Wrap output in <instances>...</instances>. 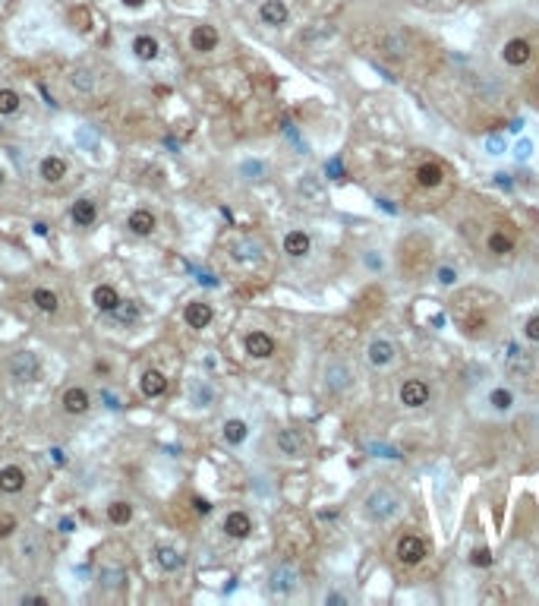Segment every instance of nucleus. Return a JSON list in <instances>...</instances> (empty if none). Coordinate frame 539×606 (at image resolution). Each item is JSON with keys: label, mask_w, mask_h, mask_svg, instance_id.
Listing matches in <instances>:
<instances>
[{"label": "nucleus", "mask_w": 539, "mask_h": 606, "mask_svg": "<svg viewBox=\"0 0 539 606\" xmlns=\"http://www.w3.org/2000/svg\"><path fill=\"white\" fill-rule=\"evenodd\" d=\"M120 4H123V6H129V10H139L145 0H120Z\"/></svg>", "instance_id": "nucleus-59"}, {"label": "nucleus", "mask_w": 539, "mask_h": 606, "mask_svg": "<svg viewBox=\"0 0 539 606\" xmlns=\"http://www.w3.org/2000/svg\"><path fill=\"white\" fill-rule=\"evenodd\" d=\"M378 48L388 57H395V61H404V57H410L413 51H417V38H413L407 28H388V32H382Z\"/></svg>", "instance_id": "nucleus-11"}, {"label": "nucleus", "mask_w": 539, "mask_h": 606, "mask_svg": "<svg viewBox=\"0 0 539 606\" xmlns=\"http://www.w3.org/2000/svg\"><path fill=\"white\" fill-rule=\"evenodd\" d=\"M0 184H4V171H0Z\"/></svg>", "instance_id": "nucleus-62"}, {"label": "nucleus", "mask_w": 539, "mask_h": 606, "mask_svg": "<svg viewBox=\"0 0 539 606\" xmlns=\"http://www.w3.org/2000/svg\"><path fill=\"white\" fill-rule=\"evenodd\" d=\"M366 363L373 370H391L397 363V348L388 338H373L366 345Z\"/></svg>", "instance_id": "nucleus-13"}, {"label": "nucleus", "mask_w": 539, "mask_h": 606, "mask_svg": "<svg viewBox=\"0 0 539 606\" xmlns=\"http://www.w3.org/2000/svg\"><path fill=\"white\" fill-rule=\"evenodd\" d=\"M533 152H536V142L533 140H527V136H521V140L514 142V149H511V155H514V162H521V164H527L530 158H533Z\"/></svg>", "instance_id": "nucleus-43"}, {"label": "nucleus", "mask_w": 539, "mask_h": 606, "mask_svg": "<svg viewBox=\"0 0 539 606\" xmlns=\"http://www.w3.org/2000/svg\"><path fill=\"white\" fill-rule=\"evenodd\" d=\"M92 303H95V310H98V313H114L123 301H120V294H117L114 284H98V288L92 291Z\"/></svg>", "instance_id": "nucleus-27"}, {"label": "nucleus", "mask_w": 539, "mask_h": 606, "mask_svg": "<svg viewBox=\"0 0 539 606\" xmlns=\"http://www.w3.org/2000/svg\"><path fill=\"white\" fill-rule=\"evenodd\" d=\"M218 45H221V35H218L215 26L202 23V26H196L193 32H189V48H193L196 54H211Z\"/></svg>", "instance_id": "nucleus-16"}, {"label": "nucleus", "mask_w": 539, "mask_h": 606, "mask_svg": "<svg viewBox=\"0 0 539 606\" xmlns=\"http://www.w3.org/2000/svg\"><path fill=\"white\" fill-rule=\"evenodd\" d=\"M243 345H246V354L256 357V360H268L278 350V345H274V338L268 332H250Z\"/></svg>", "instance_id": "nucleus-22"}, {"label": "nucleus", "mask_w": 539, "mask_h": 606, "mask_svg": "<svg viewBox=\"0 0 539 606\" xmlns=\"http://www.w3.org/2000/svg\"><path fill=\"white\" fill-rule=\"evenodd\" d=\"M158 228V218L151 215V209H133L127 218V231L133 234V237H151Z\"/></svg>", "instance_id": "nucleus-20"}, {"label": "nucleus", "mask_w": 539, "mask_h": 606, "mask_svg": "<svg viewBox=\"0 0 539 606\" xmlns=\"http://www.w3.org/2000/svg\"><path fill=\"white\" fill-rule=\"evenodd\" d=\"M397 266H400V272H404L407 281L426 278L429 266H432V244H429L426 234H410V237H404V244H400V250H397Z\"/></svg>", "instance_id": "nucleus-2"}, {"label": "nucleus", "mask_w": 539, "mask_h": 606, "mask_svg": "<svg viewBox=\"0 0 539 606\" xmlns=\"http://www.w3.org/2000/svg\"><path fill=\"white\" fill-rule=\"evenodd\" d=\"M6 370H10V379H16V382H32L41 373V360L35 350H19V354L10 357Z\"/></svg>", "instance_id": "nucleus-12"}, {"label": "nucleus", "mask_w": 539, "mask_h": 606, "mask_svg": "<svg viewBox=\"0 0 539 606\" xmlns=\"http://www.w3.org/2000/svg\"><path fill=\"white\" fill-rule=\"evenodd\" d=\"M429 556V543L422 540L420 534H400L397 537V543H395V559L400 562V565H407V568H417L422 565Z\"/></svg>", "instance_id": "nucleus-9"}, {"label": "nucleus", "mask_w": 539, "mask_h": 606, "mask_svg": "<svg viewBox=\"0 0 539 606\" xmlns=\"http://www.w3.org/2000/svg\"><path fill=\"white\" fill-rule=\"evenodd\" d=\"M111 316H117L120 323H136V319H139V310H136V303H127V306H117V310L111 313Z\"/></svg>", "instance_id": "nucleus-49"}, {"label": "nucleus", "mask_w": 539, "mask_h": 606, "mask_svg": "<svg viewBox=\"0 0 539 606\" xmlns=\"http://www.w3.org/2000/svg\"><path fill=\"white\" fill-rule=\"evenodd\" d=\"M479 401L489 407L492 417H511V414L517 411V395L508 389V385H501V382L486 385V392L479 395Z\"/></svg>", "instance_id": "nucleus-8"}, {"label": "nucleus", "mask_w": 539, "mask_h": 606, "mask_svg": "<svg viewBox=\"0 0 539 606\" xmlns=\"http://www.w3.org/2000/svg\"><path fill=\"white\" fill-rule=\"evenodd\" d=\"M221 439L228 442V445H243L246 439H250V423H246L243 417H230V420H224V427H221Z\"/></svg>", "instance_id": "nucleus-30"}, {"label": "nucleus", "mask_w": 539, "mask_h": 606, "mask_svg": "<svg viewBox=\"0 0 539 606\" xmlns=\"http://www.w3.org/2000/svg\"><path fill=\"white\" fill-rule=\"evenodd\" d=\"M417 319L422 325H429V328H445L448 313L442 310V306H432V301H422L420 310H417Z\"/></svg>", "instance_id": "nucleus-32"}, {"label": "nucleus", "mask_w": 539, "mask_h": 606, "mask_svg": "<svg viewBox=\"0 0 539 606\" xmlns=\"http://www.w3.org/2000/svg\"><path fill=\"white\" fill-rule=\"evenodd\" d=\"M300 587V572H297V565H290V562H284L272 572V578H268V590H272L274 597H287L294 594V590Z\"/></svg>", "instance_id": "nucleus-14"}, {"label": "nucleus", "mask_w": 539, "mask_h": 606, "mask_svg": "<svg viewBox=\"0 0 539 606\" xmlns=\"http://www.w3.org/2000/svg\"><path fill=\"white\" fill-rule=\"evenodd\" d=\"M284 253H287L290 259H306L312 253V237L306 231H300V228H294V231H287L284 234Z\"/></svg>", "instance_id": "nucleus-18"}, {"label": "nucleus", "mask_w": 539, "mask_h": 606, "mask_svg": "<svg viewBox=\"0 0 539 606\" xmlns=\"http://www.w3.org/2000/svg\"><path fill=\"white\" fill-rule=\"evenodd\" d=\"M363 266H366L369 272H382V268H385V256L378 250H366V253H363Z\"/></svg>", "instance_id": "nucleus-48"}, {"label": "nucleus", "mask_w": 539, "mask_h": 606, "mask_svg": "<svg viewBox=\"0 0 539 606\" xmlns=\"http://www.w3.org/2000/svg\"><path fill=\"white\" fill-rule=\"evenodd\" d=\"M483 149L489 152V155H505L508 152V142H505V136H498V133H492V136H486V142H483Z\"/></svg>", "instance_id": "nucleus-46"}, {"label": "nucleus", "mask_w": 539, "mask_h": 606, "mask_svg": "<svg viewBox=\"0 0 539 606\" xmlns=\"http://www.w3.org/2000/svg\"><path fill=\"white\" fill-rule=\"evenodd\" d=\"M457 281H461V272L454 266H448V262L435 266V284L439 288H457Z\"/></svg>", "instance_id": "nucleus-40"}, {"label": "nucleus", "mask_w": 539, "mask_h": 606, "mask_svg": "<svg viewBox=\"0 0 539 606\" xmlns=\"http://www.w3.org/2000/svg\"><path fill=\"white\" fill-rule=\"evenodd\" d=\"M60 531H63V534H70V531H73V521H70V518H63V521H60Z\"/></svg>", "instance_id": "nucleus-61"}, {"label": "nucleus", "mask_w": 539, "mask_h": 606, "mask_svg": "<svg viewBox=\"0 0 539 606\" xmlns=\"http://www.w3.org/2000/svg\"><path fill=\"white\" fill-rule=\"evenodd\" d=\"M230 250H234V259L237 262H259L262 259V244H259V240H250V237L237 240Z\"/></svg>", "instance_id": "nucleus-37"}, {"label": "nucleus", "mask_w": 539, "mask_h": 606, "mask_svg": "<svg viewBox=\"0 0 539 606\" xmlns=\"http://www.w3.org/2000/svg\"><path fill=\"white\" fill-rule=\"evenodd\" d=\"M451 319H454L457 332L470 341H489L498 335L501 323H505V303L498 294L486 288H464L451 297L448 306Z\"/></svg>", "instance_id": "nucleus-1"}, {"label": "nucleus", "mask_w": 539, "mask_h": 606, "mask_svg": "<svg viewBox=\"0 0 539 606\" xmlns=\"http://www.w3.org/2000/svg\"><path fill=\"white\" fill-rule=\"evenodd\" d=\"M107 521L117 524V528H127V524L133 521V502H129V499H114L111 506H107Z\"/></svg>", "instance_id": "nucleus-36"}, {"label": "nucleus", "mask_w": 539, "mask_h": 606, "mask_svg": "<svg viewBox=\"0 0 539 606\" xmlns=\"http://www.w3.org/2000/svg\"><path fill=\"white\" fill-rule=\"evenodd\" d=\"M193 508H196L199 515H208V512H211V502L202 499V496H196V499H193Z\"/></svg>", "instance_id": "nucleus-53"}, {"label": "nucleus", "mask_w": 539, "mask_h": 606, "mask_svg": "<svg viewBox=\"0 0 539 606\" xmlns=\"http://www.w3.org/2000/svg\"><path fill=\"white\" fill-rule=\"evenodd\" d=\"M221 528H224V534H228L230 540H246V537L252 534V518L237 508V512H228V515H224Z\"/></svg>", "instance_id": "nucleus-21"}, {"label": "nucleus", "mask_w": 539, "mask_h": 606, "mask_svg": "<svg viewBox=\"0 0 539 606\" xmlns=\"http://www.w3.org/2000/svg\"><path fill=\"white\" fill-rule=\"evenodd\" d=\"M498 360H501V367L508 370L511 376H533V370H536V354L533 350H527L523 345H517V341H505L501 345V354H498Z\"/></svg>", "instance_id": "nucleus-6"}, {"label": "nucleus", "mask_w": 539, "mask_h": 606, "mask_svg": "<svg viewBox=\"0 0 539 606\" xmlns=\"http://www.w3.org/2000/svg\"><path fill=\"white\" fill-rule=\"evenodd\" d=\"M429 401H432V385H429V379H422V376L400 379V385H397V404L404 407V411H422Z\"/></svg>", "instance_id": "nucleus-5"}, {"label": "nucleus", "mask_w": 539, "mask_h": 606, "mask_svg": "<svg viewBox=\"0 0 539 606\" xmlns=\"http://www.w3.org/2000/svg\"><path fill=\"white\" fill-rule=\"evenodd\" d=\"M448 180H451V171L439 158H422L417 171H413V189L426 196H439L442 187H448Z\"/></svg>", "instance_id": "nucleus-4"}, {"label": "nucleus", "mask_w": 539, "mask_h": 606, "mask_svg": "<svg viewBox=\"0 0 539 606\" xmlns=\"http://www.w3.org/2000/svg\"><path fill=\"white\" fill-rule=\"evenodd\" d=\"M19 603H23V606H26V603H35V606H48V600H45V597H35V594H28V597H19Z\"/></svg>", "instance_id": "nucleus-55"}, {"label": "nucleus", "mask_w": 539, "mask_h": 606, "mask_svg": "<svg viewBox=\"0 0 539 606\" xmlns=\"http://www.w3.org/2000/svg\"><path fill=\"white\" fill-rule=\"evenodd\" d=\"M70 218H73V224H76V228H92V224L98 221V202L89 199V196H82V199L73 202Z\"/></svg>", "instance_id": "nucleus-24"}, {"label": "nucleus", "mask_w": 539, "mask_h": 606, "mask_svg": "<svg viewBox=\"0 0 539 606\" xmlns=\"http://www.w3.org/2000/svg\"><path fill=\"white\" fill-rule=\"evenodd\" d=\"M378 209L391 211V215H395V211H397V206H395V202H388V199H378Z\"/></svg>", "instance_id": "nucleus-58"}, {"label": "nucleus", "mask_w": 539, "mask_h": 606, "mask_svg": "<svg viewBox=\"0 0 539 606\" xmlns=\"http://www.w3.org/2000/svg\"><path fill=\"white\" fill-rule=\"evenodd\" d=\"M19 553L28 559H38V553H41V540L35 537V534H26V540L19 543Z\"/></svg>", "instance_id": "nucleus-47"}, {"label": "nucleus", "mask_w": 539, "mask_h": 606, "mask_svg": "<svg viewBox=\"0 0 539 606\" xmlns=\"http://www.w3.org/2000/svg\"><path fill=\"white\" fill-rule=\"evenodd\" d=\"M523 127H527V120H523V117H514V120H511V127H508V130H511L514 136H521V133H523Z\"/></svg>", "instance_id": "nucleus-54"}, {"label": "nucleus", "mask_w": 539, "mask_h": 606, "mask_svg": "<svg viewBox=\"0 0 539 606\" xmlns=\"http://www.w3.org/2000/svg\"><path fill=\"white\" fill-rule=\"evenodd\" d=\"M101 581H105V587H123L127 584V568H105L101 572Z\"/></svg>", "instance_id": "nucleus-45"}, {"label": "nucleus", "mask_w": 539, "mask_h": 606, "mask_svg": "<svg viewBox=\"0 0 539 606\" xmlns=\"http://www.w3.org/2000/svg\"><path fill=\"white\" fill-rule=\"evenodd\" d=\"M240 177L243 180H262L265 177V164H262L259 158H246V162L240 164Z\"/></svg>", "instance_id": "nucleus-44"}, {"label": "nucleus", "mask_w": 539, "mask_h": 606, "mask_svg": "<svg viewBox=\"0 0 539 606\" xmlns=\"http://www.w3.org/2000/svg\"><path fill=\"white\" fill-rule=\"evenodd\" d=\"M60 404H63V414L82 417V414H89V407H92V395H89V389H82V385H70V389L63 392Z\"/></svg>", "instance_id": "nucleus-15"}, {"label": "nucleus", "mask_w": 539, "mask_h": 606, "mask_svg": "<svg viewBox=\"0 0 539 606\" xmlns=\"http://www.w3.org/2000/svg\"><path fill=\"white\" fill-rule=\"evenodd\" d=\"M13 531H19V521H16V515H10V512H0V537H13Z\"/></svg>", "instance_id": "nucleus-50"}, {"label": "nucleus", "mask_w": 539, "mask_h": 606, "mask_svg": "<svg viewBox=\"0 0 539 606\" xmlns=\"http://www.w3.org/2000/svg\"><path fill=\"white\" fill-rule=\"evenodd\" d=\"M38 177L45 180V184H60V180L67 177V162H63L60 155H45L38 164Z\"/></svg>", "instance_id": "nucleus-28"}, {"label": "nucleus", "mask_w": 539, "mask_h": 606, "mask_svg": "<svg viewBox=\"0 0 539 606\" xmlns=\"http://www.w3.org/2000/svg\"><path fill=\"white\" fill-rule=\"evenodd\" d=\"M533 57H536V45H533V38H527V35L508 38L505 48H501V61H505V67H511V70L530 67Z\"/></svg>", "instance_id": "nucleus-10"}, {"label": "nucleus", "mask_w": 539, "mask_h": 606, "mask_svg": "<svg viewBox=\"0 0 539 606\" xmlns=\"http://www.w3.org/2000/svg\"><path fill=\"white\" fill-rule=\"evenodd\" d=\"M23 108V95L16 89H0V117H13Z\"/></svg>", "instance_id": "nucleus-39"}, {"label": "nucleus", "mask_w": 539, "mask_h": 606, "mask_svg": "<svg viewBox=\"0 0 539 606\" xmlns=\"http://www.w3.org/2000/svg\"><path fill=\"white\" fill-rule=\"evenodd\" d=\"M523 335H527L530 341H539V316H530L527 323H523Z\"/></svg>", "instance_id": "nucleus-51"}, {"label": "nucleus", "mask_w": 539, "mask_h": 606, "mask_svg": "<svg viewBox=\"0 0 539 606\" xmlns=\"http://www.w3.org/2000/svg\"><path fill=\"white\" fill-rule=\"evenodd\" d=\"M129 51H133L136 61L151 63V61H158V54H161V45H158L155 35H136L133 45H129Z\"/></svg>", "instance_id": "nucleus-26"}, {"label": "nucleus", "mask_w": 539, "mask_h": 606, "mask_svg": "<svg viewBox=\"0 0 539 606\" xmlns=\"http://www.w3.org/2000/svg\"><path fill=\"white\" fill-rule=\"evenodd\" d=\"M32 303H35V310L45 313V316H54V313L60 310V297H57L50 288H35L32 291Z\"/></svg>", "instance_id": "nucleus-33"}, {"label": "nucleus", "mask_w": 539, "mask_h": 606, "mask_svg": "<svg viewBox=\"0 0 539 606\" xmlns=\"http://www.w3.org/2000/svg\"><path fill=\"white\" fill-rule=\"evenodd\" d=\"M155 562L164 568V572H180L186 559H183V553H180L177 546H167V543H161V546H155Z\"/></svg>", "instance_id": "nucleus-31"}, {"label": "nucleus", "mask_w": 539, "mask_h": 606, "mask_svg": "<svg viewBox=\"0 0 539 606\" xmlns=\"http://www.w3.org/2000/svg\"><path fill=\"white\" fill-rule=\"evenodd\" d=\"M259 19H262V26L281 28V26H287L290 10H287V4H284V0H265V4L259 6Z\"/></svg>", "instance_id": "nucleus-23"}, {"label": "nucleus", "mask_w": 539, "mask_h": 606, "mask_svg": "<svg viewBox=\"0 0 539 606\" xmlns=\"http://www.w3.org/2000/svg\"><path fill=\"white\" fill-rule=\"evenodd\" d=\"M486 246H489L492 256H511V253H514V237H511V234H505V231H489Z\"/></svg>", "instance_id": "nucleus-35"}, {"label": "nucleus", "mask_w": 539, "mask_h": 606, "mask_svg": "<svg viewBox=\"0 0 539 606\" xmlns=\"http://www.w3.org/2000/svg\"><path fill=\"white\" fill-rule=\"evenodd\" d=\"M274 445H278V451H281V455H287V458H303V451H306L303 433H300V429H290V427L274 433Z\"/></svg>", "instance_id": "nucleus-17"}, {"label": "nucleus", "mask_w": 539, "mask_h": 606, "mask_svg": "<svg viewBox=\"0 0 539 606\" xmlns=\"http://www.w3.org/2000/svg\"><path fill=\"white\" fill-rule=\"evenodd\" d=\"M211 319H215V310H211L208 301H189L183 306V323L189 328H208Z\"/></svg>", "instance_id": "nucleus-19"}, {"label": "nucleus", "mask_w": 539, "mask_h": 606, "mask_svg": "<svg viewBox=\"0 0 539 606\" xmlns=\"http://www.w3.org/2000/svg\"><path fill=\"white\" fill-rule=\"evenodd\" d=\"M139 389L145 398H161L167 392V376L161 370H145L142 379H139Z\"/></svg>", "instance_id": "nucleus-29"}, {"label": "nucleus", "mask_w": 539, "mask_h": 606, "mask_svg": "<svg viewBox=\"0 0 539 606\" xmlns=\"http://www.w3.org/2000/svg\"><path fill=\"white\" fill-rule=\"evenodd\" d=\"M400 512H404V496L388 486H378L363 499V515L373 524H391L395 518H400Z\"/></svg>", "instance_id": "nucleus-3"}, {"label": "nucleus", "mask_w": 539, "mask_h": 606, "mask_svg": "<svg viewBox=\"0 0 539 606\" xmlns=\"http://www.w3.org/2000/svg\"><path fill=\"white\" fill-rule=\"evenodd\" d=\"M26 471L19 464H6V467H0V493H6V496H16V493H23L26 490Z\"/></svg>", "instance_id": "nucleus-25"}, {"label": "nucleus", "mask_w": 539, "mask_h": 606, "mask_svg": "<svg viewBox=\"0 0 539 606\" xmlns=\"http://www.w3.org/2000/svg\"><path fill=\"white\" fill-rule=\"evenodd\" d=\"M300 193L306 196V199H312V202H325V189L316 180V174H306V177L300 180Z\"/></svg>", "instance_id": "nucleus-41"}, {"label": "nucleus", "mask_w": 539, "mask_h": 606, "mask_svg": "<svg viewBox=\"0 0 539 606\" xmlns=\"http://www.w3.org/2000/svg\"><path fill=\"white\" fill-rule=\"evenodd\" d=\"M76 140L82 142V145H89V149H95V140H92V133H89V130H82V133H79Z\"/></svg>", "instance_id": "nucleus-56"}, {"label": "nucleus", "mask_w": 539, "mask_h": 606, "mask_svg": "<svg viewBox=\"0 0 539 606\" xmlns=\"http://www.w3.org/2000/svg\"><path fill=\"white\" fill-rule=\"evenodd\" d=\"M495 184H498V187H511V180H508V174H495Z\"/></svg>", "instance_id": "nucleus-60"}, {"label": "nucleus", "mask_w": 539, "mask_h": 606, "mask_svg": "<svg viewBox=\"0 0 539 606\" xmlns=\"http://www.w3.org/2000/svg\"><path fill=\"white\" fill-rule=\"evenodd\" d=\"M70 89L79 92V95H92L95 89H98V76H95L92 70H85V67L73 70L70 73Z\"/></svg>", "instance_id": "nucleus-34"}, {"label": "nucleus", "mask_w": 539, "mask_h": 606, "mask_svg": "<svg viewBox=\"0 0 539 606\" xmlns=\"http://www.w3.org/2000/svg\"><path fill=\"white\" fill-rule=\"evenodd\" d=\"M322 379H325V389L331 392V395H347V392L353 389V367L347 360H341V357H331L329 363H325L322 370Z\"/></svg>", "instance_id": "nucleus-7"}, {"label": "nucleus", "mask_w": 539, "mask_h": 606, "mask_svg": "<svg viewBox=\"0 0 539 606\" xmlns=\"http://www.w3.org/2000/svg\"><path fill=\"white\" fill-rule=\"evenodd\" d=\"M366 451H373L375 458H382V461H400V451L395 449V445H388V442H375V439H369L366 442Z\"/></svg>", "instance_id": "nucleus-42"}, {"label": "nucleus", "mask_w": 539, "mask_h": 606, "mask_svg": "<svg viewBox=\"0 0 539 606\" xmlns=\"http://www.w3.org/2000/svg\"><path fill=\"white\" fill-rule=\"evenodd\" d=\"M325 171H329V177H331V180H341V177H344V164H341L338 158H331Z\"/></svg>", "instance_id": "nucleus-52"}, {"label": "nucleus", "mask_w": 539, "mask_h": 606, "mask_svg": "<svg viewBox=\"0 0 539 606\" xmlns=\"http://www.w3.org/2000/svg\"><path fill=\"white\" fill-rule=\"evenodd\" d=\"M189 398H193L196 407H211V404H215V398H218L215 395V385L202 379V382H196L193 389H189Z\"/></svg>", "instance_id": "nucleus-38"}, {"label": "nucleus", "mask_w": 539, "mask_h": 606, "mask_svg": "<svg viewBox=\"0 0 539 606\" xmlns=\"http://www.w3.org/2000/svg\"><path fill=\"white\" fill-rule=\"evenodd\" d=\"M325 603H341V606H344L347 597H344V594H329V597H325Z\"/></svg>", "instance_id": "nucleus-57"}]
</instances>
